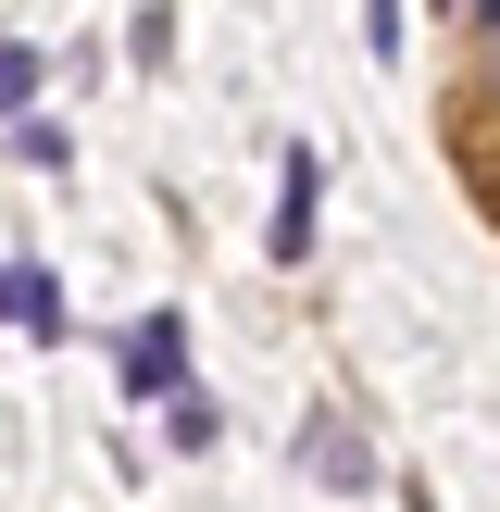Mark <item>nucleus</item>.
Wrapping results in <instances>:
<instances>
[{
    "instance_id": "obj_2",
    "label": "nucleus",
    "mask_w": 500,
    "mask_h": 512,
    "mask_svg": "<svg viewBox=\"0 0 500 512\" xmlns=\"http://www.w3.org/2000/svg\"><path fill=\"white\" fill-rule=\"evenodd\" d=\"M313 188H325V175H313V150H288V163H275V225H263V238H275V263H300V250H313Z\"/></svg>"
},
{
    "instance_id": "obj_4",
    "label": "nucleus",
    "mask_w": 500,
    "mask_h": 512,
    "mask_svg": "<svg viewBox=\"0 0 500 512\" xmlns=\"http://www.w3.org/2000/svg\"><path fill=\"white\" fill-rule=\"evenodd\" d=\"M25 100H38V50L0 38V113H25Z\"/></svg>"
},
{
    "instance_id": "obj_3",
    "label": "nucleus",
    "mask_w": 500,
    "mask_h": 512,
    "mask_svg": "<svg viewBox=\"0 0 500 512\" xmlns=\"http://www.w3.org/2000/svg\"><path fill=\"white\" fill-rule=\"evenodd\" d=\"M0 325H25V338H63V275H13V263H0Z\"/></svg>"
},
{
    "instance_id": "obj_6",
    "label": "nucleus",
    "mask_w": 500,
    "mask_h": 512,
    "mask_svg": "<svg viewBox=\"0 0 500 512\" xmlns=\"http://www.w3.org/2000/svg\"><path fill=\"white\" fill-rule=\"evenodd\" d=\"M438 13H475V25H500V0H438Z\"/></svg>"
},
{
    "instance_id": "obj_5",
    "label": "nucleus",
    "mask_w": 500,
    "mask_h": 512,
    "mask_svg": "<svg viewBox=\"0 0 500 512\" xmlns=\"http://www.w3.org/2000/svg\"><path fill=\"white\" fill-rule=\"evenodd\" d=\"M163 425H175V450H213V400H200V388H175Z\"/></svg>"
},
{
    "instance_id": "obj_1",
    "label": "nucleus",
    "mask_w": 500,
    "mask_h": 512,
    "mask_svg": "<svg viewBox=\"0 0 500 512\" xmlns=\"http://www.w3.org/2000/svg\"><path fill=\"white\" fill-rule=\"evenodd\" d=\"M125 388H138V400H175V388H188V325H175V313H138V325H125Z\"/></svg>"
}]
</instances>
